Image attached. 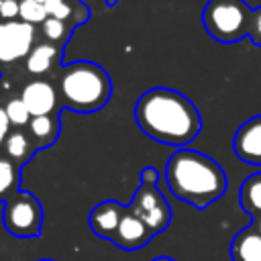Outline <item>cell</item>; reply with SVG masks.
<instances>
[{
	"mask_svg": "<svg viewBox=\"0 0 261 261\" xmlns=\"http://www.w3.org/2000/svg\"><path fill=\"white\" fill-rule=\"evenodd\" d=\"M20 100L24 102L27 110L31 112V116H47V114H55V110L59 108V92L57 86L47 82V80H31L29 84L22 86L20 90Z\"/></svg>",
	"mask_w": 261,
	"mask_h": 261,
	"instance_id": "obj_8",
	"label": "cell"
},
{
	"mask_svg": "<svg viewBox=\"0 0 261 261\" xmlns=\"http://www.w3.org/2000/svg\"><path fill=\"white\" fill-rule=\"evenodd\" d=\"M47 12L45 6L37 0H20V12H18V20L29 22V24H43L47 20Z\"/></svg>",
	"mask_w": 261,
	"mask_h": 261,
	"instance_id": "obj_20",
	"label": "cell"
},
{
	"mask_svg": "<svg viewBox=\"0 0 261 261\" xmlns=\"http://www.w3.org/2000/svg\"><path fill=\"white\" fill-rule=\"evenodd\" d=\"M39 261H53V259H39Z\"/></svg>",
	"mask_w": 261,
	"mask_h": 261,
	"instance_id": "obj_28",
	"label": "cell"
},
{
	"mask_svg": "<svg viewBox=\"0 0 261 261\" xmlns=\"http://www.w3.org/2000/svg\"><path fill=\"white\" fill-rule=\"evenodd\" d=\"M251 12L243 0H208L202 10V22L214 41L237 43L249 33Z\"/></svg>",
	"mask_w": 261,
	"mask_h": 261,
	"instance_id": "obj_4",
	"label": "cell"
},
{
	"mask_svg": "<svg viewBox=\"0 0 261 261\" xmlns=\"http://www.w3.org/2000/svg\"><path fill=\"white\" fill-rule=\"evenodd\" d=\"M59 57H61V47H57L53 43H47V41L35 43V47L31 49V53L24 59V69L31 75L41 77V75L49 73L55 67Z\"/></svg>",
	"mask_w": 261,
	"mask_h": 261,
	"instance_id": "obj_12",
	"label": "cell"
},
{
	"mask_svg": "<svg viewBox=\"0 0 261 261\" xmlns=\"http://www.w3.org/2000/svg\"><path fill=\"white\" fill-rule=\"evenodd\" d=\"M59 130H61L59 114L33 116L31 122H29V126H27V133H29V137L33 139L37 151H39V149H47V147H51V145L57 141Z\"/></svg>",
	"mask_w": 261,
	"mask_h": 261,
	"instance_id": "obj_14",
	"label": "cell"
},
{
	"mask_svg": "<svg viewBox=\"0 0 261 261\" xmlns=\"http://www.w3.org/2000/svg\"><path fill=\"white\" fill-rule=\"evenodd\" d=\"M59 102L75 112H94L112 96L110 75L94 61H73L57 77Z\"/></svg>",
	"mask_w": 261,
	"mask_h": 261,
	"instance_id": "obj_3",
	"label": "cell"
},
{
	"mask_svg": "<svg viewBox=\"0 0 261 261\" xmlns=\"http://www.w3.org/2000/svg\"><path fill=\"white\" fill-rule=\"evenodd\" d=\"M151 261H175V259H171V257H155Z\"/></svg>",
	"mask_w": 261,
	"mask_h": 261,
	"instance_id": "obj_26",
	"label": "cell"
},
{
	"mask_svg": "<svg viewBox=\"0 0 261 261\" xmlns=\"http://www.w3.org/2000/svg\"><path fill=\"white\" fill-rule=\"evenodd\" d=\"M69 31H71V24L69 22L57 20V18H51V16L41 24V33H43L45 41L47 43H53L57 47H63V43L69 37Z\"/></svg>",
	"mask_w": 261,
	"mask_h": 261,
	"instance_id": "obj_18",
	"label": "cell"
},
{
	"mask_svg": "<svg viewBox=\"0 0 261 261\" xmlns=\"http://www.w3.org/2000/svg\"><path fill=\"white\" fill-rule=\"evenodd\" d=\"M247 37L253 41V45L261 47V6H257L251 12V22H249V33Z\"/></svg>",
	"mask_w": 261,
	"mask_h": 261,
	"instance_id": "obj_21",
	"label": "cell"
},
{
	"mask_svg": "<svg viewBox=\"0 0 261 261\" xmlns=\"http://www.w3.org/2000/svg\"><path fill=\"white\" fill-rule=\"evenodd\" d=\"M157 181H159V171H157L153 165L143 167V171H141V186L157 188Z\"/></svg>",
	"mask_w": 261,
	"mask_h": 261,
	"instance_id": "obj_23",
	"label": "cell"
},
{
	"mask_svg": "<svg viewBox=\"0 0 261 261\" xmlns=\"http://www.w3.org/2000/svg\"><path fill=\"white\" fill-rule=\"evenodd\" d=\"M133 114L149 139L179 149L190 145L202 128L194 102L171 88H151L141 94Z\"/></svg>",
	"mask_w": 261,
	"mask_h": 261,
	"instance_id": "obj_1",
	"label": "cell"
},
{
	"mask_svg": "<svg viewBox=\"0 0 261 261\" xmlns=\"http://www.w3.org/2000/svg\"><path fill=\"white\" fill-rule=\"evenodd\" d=\"M10 122H8V116H6V112H4V106H0V149H2V145H4V141H6V137H8V133H10Z\"/></svg>",
	"mask_w": 261,
	"mask_h": 261,
	"instance_id": "obj_24",
	"label": "cell"
},
{
	"mask_svg": "<svg viewBox=\"0 0 261 261\" xmlns=\"http://www.w3.org/2000/svg\"><path fill=\"white\" fill-rule=\"evenodd\" d=\"M165 184L177 200L200 210L222 198L228 188L224 169L212 157L194 149H177L167 159Z\"/></svg>",
	"mask_w": 261,
	"mask_h": 261,
	"instance_id": "obj_2",
	"label": "cell"
},
{
	"mask_svg": "<svg viewBox=\"0 0 261 261\" xmlns=\"http://www.w3.org/2000/svg\"><path fill=\"white\" fill-rule=\"evenodd\" d=\"M20 0H0V20H18Z\"/></svg>",
	"mask_w": 261,
	"mask_h": 261,
	"instance_id": "obj_22",
	"label": "cell"
},
{
	"mask_svg": "<svg viewBox=\"0 0 261 261\" xmlns=\"http://www.w3.org/2000/svg\"><path fill=\"white\" fill-rule=\"evenodd\" d=\"M239 200L243 210L253 216V220L261 218V171L249 175L243 184H241V192H239Z\"/></svg>",
	"mask_w": 261,
	"mask_h": 261,
	"instance_id": "obj_16",
	"label": "cell"
},
{
	"mask_svg": "<svg viewBox=\"0 0 261 261\" xmlns=\"http://www.w3.org/2000/svg\"><path fill=\"white\" fill-rule=\"evenodd\" d=\"M2 224L16 239H35L43 232V206L31 194L18 190L4 202Z\"/></svg>",
	"mask_w": 261,
	"mask_h": 261,
	"instance_id": "obj_5",
	"label": "cell"
},
{
	"mask_svg": "<svg viewBox=\"0 0 261 261\" xmlns=\"http://www.w3.org/2000/svg\"><path fill=\"white\" fill-rule=\"evenodd\" d=\"M253 226L257 228V232L261 234V218H257V220H253Z\"/></svg>",
	"mask_w": 261,
	"mask_h": 261,
	"instance_id": "obj_25",
	"label": "cell"
},
{
	"mask_svg": "<svg viewBox=\"0 0 261 261\" xmlns=\"http://www.w3.org/2000/svg\"><path fill=\"white\" fill-rule=\"evenodd\" d=\"M20 184V167L12 163L8 157L0 155V202H6L18 192Z\"/></svg>",
	"mask_w": 261,
	"mask_h": 261,
	"instance_id": "obj_17",
	"label": "cell"
},
{
	"mask_svg": "<svg viewBox=\"0 0 261 261\" xmlns=\"http://www.w3.org/2000/svg\"><path fill=\"white\" fill-rule=\"evenodd\" d=\"M230 259L232 261H261V234L251 224L234 234L230 243Z\"/></svg>",
	"mask_w": 261,
	"mask_h": 261,
	"instance_id": "obj_15",
	"label": "cell"
},
{
	"mask_svg": "<svg viewBox=\"0 0 261 261\" xmlns=\"http://www.w3.org/2000/svg\"><path fill=\"white\" fill-rule=\"evenodd\" d=\"M151 237H153V232L147 228V224L126 208V212L110 241L124 251H137V249H143L151 241Z\"/></svg>",
	"mask_w": 261,
	"mask_h": 261,
	"instance_id": "obj_11",
	"label": "cell"
},
{
	"mask_svg": "<svg viewBox=\"0 0 261 261\" xmlns=\"http://www.w3.org/2000/svg\"><path fill=\"white\" fill-rule=\"evenodd\" d=\"M124 212H126V208L122 204H118L116 200H104L92 208V212L88 216V224L96 237L110 241L114 237Z\"/></svg>",
	"mask_w": 261,
	"mask_h": 261,
	"instance_id": "obj_10",
	"label": "cell"
},
{
	"mask_svg": "<svg viewBox=\"0 0 261 261\" xmlns=\"http://www.w3.org/2000/svg\"><path fill=\"white\" fill-rule=\"evenodd\" d=\"M4 112H6V116H8V122H10V126L12 128H27L29 126V122H31V112L27 110V106H24V102L20 100V96L18 98H12V100H8L6 104H4Z\"/></svg>",
	"mask_w": 261,
	"mask_h": 261,
	"instance_id": "obj_19",
	"label": "cell"
},
{
	"mask_svg": "<svg viewBox=\"0 0 261 261\" xmlns=\"http://www.w3.org/2000/svg\"><path fill=\"white\" fill-rule=\"evenodd\" d=\"M128 210L147 224V228L153 232V237L163 232L171 222V208H169L165 196L157 188H147V186L137 188V192L128 204Z\"/></svg>",
	"mask_w": 261,
	"mask_h": 261,
	"instance_id": "obj_6",
	"label": "cell"
},
{
	"mask_svg": "<svg viewBox=\"0 0 261 261\" xmlns=\"http://www.w3.org/2000/svg\"><path fill=\"white\" fill-rule=\"evenodd\" d=\"M116 2H118V0H106V4H108V6H114Z\"/></svg>",
	"mask_w": 261,
	"mask_h": 261,
	"instance_id": "obj_27",
	"label": "cell"
},
{
	"mask_svg": "<svg viewBox=\"0 0 261 261\" xmlns=\"http://www.w3.org/2000/svg\"><path fill=\"white\" fill-rule=\"evenodd\" d=\"M37 31L22 20H0V67L24 61L35 47Z\"/></svg>",
	"mask_w": 261,
	"mask_h": 261,
	"instance_id": "obj_7",
	"label": "cell"
},
{
	"mask_svg": "<svg viewBox=\"0 0 261 261\" xmlns=\"http://www.w3.org/2000/svg\"><path fill=\"white\" fill-rule=\"evenodd\" d=\"M35 153H37V147H35L33 139L29 137L27 128H10V133L2 145V155L8 157L18 167H22L24 163H29L33 159Z\"/></svg>",
	"mask_w": 261,
	"mask_h": 261,
	"instance_id": "obj_13",
	"label": "cell"
},
{
	"mask_svg": "<svg viewBox=\"0 0 261 261\" xmlns=\"http://www.w3.org/2000/svg\"><path fill=\"white\" fill-rule=\"evenodd\" d=\"M234 155L247 163L261 167V114L245 120L232 137Z\"/></svg>",
	"mask_w": 261,
	"mask_h": 261,
	"instance_id": "obj_9",
	"label": "cell"
}]
</instances>
